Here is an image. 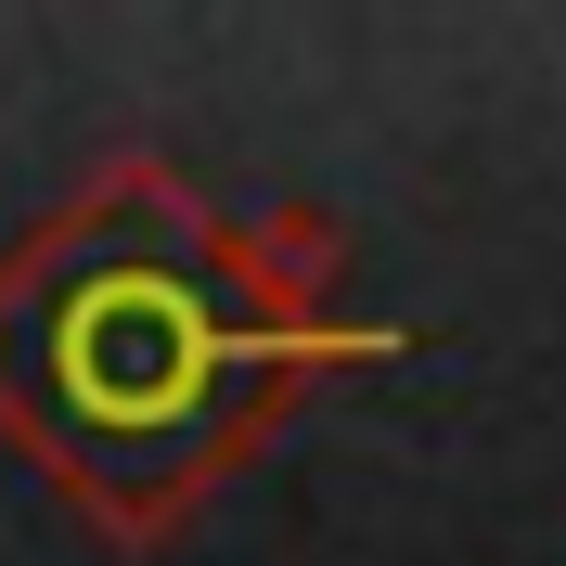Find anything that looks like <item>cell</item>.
<instances>
[{"label": "cell", "mask_w": 566, "mask_h": 566, "mask_svg": "<svg viewBox=\"0 0 566 566\" xmlns=\"http://www.w3.org/2000/svg\"><path fill=\"white\" fill-rule=\"evenodd\" d=\"M232 258H245V271L271 283V310H310V283H322V258H335V245H322L310 219H271V232H245Z\"/></svg>", "instance_id": "6da1fadb"}]
</instances>
